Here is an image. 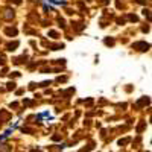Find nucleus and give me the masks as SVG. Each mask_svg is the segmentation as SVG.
Here are the masks:
<instances>
[{"mask_svg": "<svg viewBox=\"0 0 152 152\" xmlns=\"http://www.w3.org/2000/svg\"><path fill=\"white\" fill-rule=\"evenodd\" d=\"M134 47H140L138 50H148V49H149V44H148V43H135Z\"/></svg>", "mask_w": 152, "mask_h": 152, "instance_id": "obj_1", "label": "nucleus"}, {"mask_svg": "<svg viewBox=\"0 0 152 152\" xmlns=\"http://www.w3.org/2000/svg\"><path fill=\"white\" fill-rule=\"evenodd\" d=\"M11 17H14V14H11V11H6V14H5V18H11Z\"/></svg>", "mask_w": 152, "mask_h": 152, "instance_id": "obj_2", "label": "nucleus"}]
</instances>
